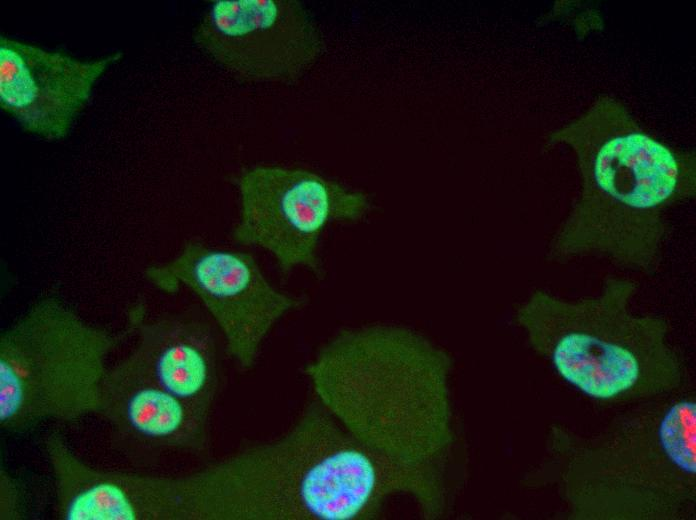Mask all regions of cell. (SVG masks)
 <instances>
[{
	"label": "cell",
	"mask_w": 696,
	"mask_h": 520,
	"mask_svg": "<svg viewBox=\"0 0 696 520\" xmlns=\"http://www.w3.org/2000/svg\"><path fill=\"white\" fill-rule=\"evenodd\" d=\"M548 143L575 154L580 193L548 245L557 263L596 257L631 272L660 267L668 213L696 196V155L645 132L617 99L601 95Z\"/></svg>",
	"instance_id": "cell-1"
},
{
	"label": "cell",
	"mask_w": 696,
	"mask_h": 520,
	"mask_svg": "<svg viewBox=\"0 0 696 520\" xmlns=\"http://www.w3.org/2000/svg\"><path fill=\"white\" fill-rule=\"evenodd\" d=\"M197 520H369L414 473L350 433L315 397L283 436L193 472Z\"/></svg>",
	"instance_id": "cell-2"
},
{
	"label": "cell",
	"mask_w": 696,
	"mask_h": 520,
	"mask_svg": "<svg viewBox=\"0 0 696 520\" xmlns=\"http://www.w3.org/2000/svg\"><path fill=\"white\" fill-rule=\"evenodd\" d=\"M450 355L395 325L345 329L305 367L315 397L357 439L414 469L446 478L456 434Z\"/></svg>",
	"instance_id": "cell-3"
},
{
	"label": "cell",
	"mask_w": 696,
	"mask_h": 520,
	"mask_svg": "<svg viewBox=\"0 0 696 520\" xmlns=\"http://www.w3.org/2000/svg\"><path fill=\"white\" fill-rule=\"evenodd\" d=\"M547 458L526 479L553 486L571 520H685L695 516L696 400L641 402L600 433L553 425Z\"/></svg>",
	"instance_id": "cell-4"
},
{
	"label": "cell",
	"mask_w": 696,
	"mask_h": 520,
	"mask_svg": "<svg viewBox=\"0 0 696 520\" xmlns=\"http://www.w3.org/2000/svg\"><path fill=\"white\" fill-rule=\"evenodd\" d=\"M638 283L609 276L597 295L569 300L537 289L515 319L530 347L584 395L605 403L644 402L676 392L684 365L666 318L630 309Z\"/></svg>",
	"instance_id": "cell-5"
},
{
	"label": "cell",
	"mask_w": 696,
	"mask_h": 520,
	"mask_svg": "<svg viewBox=\"0 0 696 520\" xmlns=\"http://www.w3.org/2000/svg\"><path fill=\"white\" fill-rule=\"evenodd\" d=\"M133 333L92 325L47 296L34 302L0 337V425L17 434L46 421L97 414L107 359Z\"/></svg>",
	"instance_id": "cell-6"
},
{
	"label": "cell",
	"mask_w": 696,
	"mask_h": 520,
	"mask_svg": "<svg viewBox=\"0 0 696 520\" xmlns=\"http://www.w3.org/2000/svg\"><path fill=\"white\" fill-rule=\"evenodd\" d=\"M235 242L271 253L283 274L298 266L322 276L320 237L333 221L354 222L370 209L368 195L304 168L256 165L239 175Z\"/></svg>",
	"instance_id": "cell-7"
},
{
	"label": "cell",
	"mask_w": 696,
	"mask_h": 520,
	"mask_svg": "<svg viewBox=\"0 0 696 520\" xmlns=\"http://www.w3.org/2000/svg\"><path fill=\"white\" fill-rule=\"evenodd\" d=\"M159 290L192 291L212 317L227 353L244 369L256 361L260 346L287 312L303 300L276 289L247 252L189 241L168 262L146 270Z\"/></svg>",
	"instance_id": "cell-8"
},
{
	"label": "cell",
	"mask_w": 696,
	"mask_h": 520,
	"mask_svg": "<svg viewBox=\"0 0 696 520\" xmlns=\"http://www.w3.org/2000/svg\"><path fill=\"white\" fill-rule=\"evenodd\" d=\"M193 39L217 65L252 82H295L324 48L315 19L298 0L212 1Z\"/></svg>",
	"instance_id": "cell-9"
},
{
	"label": "cell",
	"mask_w": 696,
	"mask_h": 520,
	"mask_svg": "<svg viewBox=\"0 0 696 520\" xmlns=\"http://www.w3.org/2000/svg\"><path fill=\"white\" fill-rule=\"evenodd\" d=\"M122 57L118 51L82 60L1 36L0 107L24 131L61 140L86 107L96 81Z\"/></svg>",
	"instance_id": "cell-10"
},
{
	"label": "cell",
	"mask_w": 696,
	"mask_h": 520,
	"mask_svg": "<svg viewBox=\"0 0 696 520\" xmlns=\"http://www.w3.org/2000/svg\"><path fill=\"white\" fill-rule=\"evenodd\" d=\"M145 314L138 305L129 315L137 335L130 355L159 387L210 417L221 379L216 329L191 312Z\"/></svg>",
	"instance_id": "cell-11"
},
{
	"label": "cell",
	"mask_w": 696,
	"mask_h": 520,
	"mask_svg": "<svg viewBox=\"0 0 696 520\" xmlns=\"http://www.w3.org/2000/svg\"><path fill=\"white\" fill-rule=\"evenodd\" d=\"M97 414L144 447L201 452L208 444L210 417L159 387L130 353L108 368Z\"/></svg>",
	"instance_id": "cell-12"
},
{
	"label": "cell",
	"mask_w": 696,
	"mask_h": 520,
	"mask_svg": "<svg viewBox=\"0 0 696 520\" xmlns=\"http://www.w3.org/2000/svg\"><path fill=\"white\" fill-rule=\"evenodd\" d=\"M0 516L5 520H16L24 516V498L14 479L1 470Z\"/></svg>",
	"instance_id": "cell-13"
}]
</instances>
